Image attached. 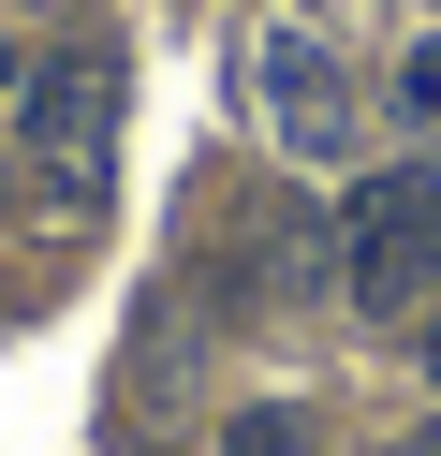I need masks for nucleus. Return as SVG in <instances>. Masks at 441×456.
I'll use <instances>...</instances> for the list:
<instances>
[{"label":"nucleus","mask_w":441,"mask_h":456,"mask_svg":"<svg viewBox=\"0 0 441 456\" xmlns=\"http://www.w3.org/2000/svg\"><path fill=\"white\" fill-rule=\"evenodd\" d=\"M29 162L59 177V207L103 191V162H118V60H103V45H74V60L29 74Z\"/></svg>","instance_id":"obj_1"},{"label":"nucleus","mask_w":441,"mask_h":456,"mask_svg":"<svg viewBox=\"0 0 441 456\" xmlns=\"http://www.w3.org/2000/svg\"><path fill=\"white\" fill-rule=\"evenodd\" d=\"M353 295L368 309H441V177H368L353 191Z\"/></svg>","instance_id":"obj_2"},{"label":"nucleus","mask_w":441,"mask_h":456,"mask_svg":"<svg viewBox=\"0 0 441 456\" xmlns=\"http://www.w3.org/2000/svg\"><path fill=\"white\" fill-rule=\"evenodd\" d=\"M250 103H265V133L280 148H309V162H339L353 148V74H339V45L323 30H250Z\"/></svg>","instance_id":"obj_3"},{"label":"nucleus","mask_w":441,"mask_h":456,"mask_svg":"<svg viewBox=\"0 0 441 456\" xmlns=\"http://www.w3.org/2000/svg\"><path fill=\"white\" fill-rule=\"evenodd\" d=\"M221 456H309V412H280V397H265V412H235Z\"/></svg>","instance_id":"obj_4"},{"label":"nucleus","mask_w":441,"mask_h":456,"mask_svg":"<svg viewBox=\"0 0 441 456\" xmlns=\"http://www.w3.org/2000/svg\"><path fill=\"white\" fill-rule=\"evenodd\" d=\"M397 89H412V118H441V45H412V60H397Z\"/></svg>","instance_id":"obj_5"},{"label":"nucleus","mask_w":441,"mask_h":456,"mask_svg":"<svg viewBox=\"0 0 441 456\" xmlns=\"http://www.w3.org/2000/svg\"><path fill=\"white\" fill-rule=\"evenodd\" d=\"M412 368H427V383H441V309H427V338H412Z\"/></svg>","instance_id":"obj_6"},{"label":"nucleus","mask_w":441,"mask_h":456,"mask_svg":"<svg viewBox=\"0 0 441 456\" xmlns=\"http://www.w3.org/2000/svg\"><path fill=\"white\" fill-rule=\"evenodd\" d=\"M397 456H441V427H412V442H397Z\"/></svg>","instance_id":"obj_7"}]
</instances>
